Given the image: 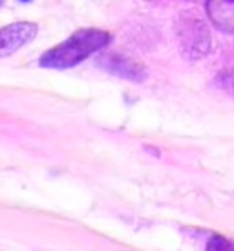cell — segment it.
<instances>
[{"label": "cell", "mask_w": 234, "mask_h": 251, "mask_svg": "<svg viewBox=\"0 0 234 251\" xmlns=\"http://www.w3.org/2000/svg\"><path fill=\"white\" fill-rule=\"evenodd\" d=\"M207 13L216 28L234 31V0H207Z\"/></svg>", "instance_id": "cell-3"}, {"label": "cell", "mask_w": 234, "mask_h": 251, "mask_svg": "<svg viewBox=\"0 0 234 251\" xmlns=\"http://www.w3.org/2000/svg\"><path fill=\"white\" fill-rule=\"evenodd\" d=\"M218 83H220L223 88H227V90L234 92V70L223 72V74L218 77Z\"/></svg>", "instance_id": "cell-5"}, {"label": "cell", "mask_w": 234, "mask_h": 251, "mask_svg": "<svg viewBox=\"0 0 234 251\" xmlns=\"http://www.w3.org/2000/svg\"><path fill=\"white\" fill-rule=\"evenodd\" d=\"M108 42L110 35L103 29H79L64 42L57 44L55 48L42 53L39 64L42 68H51V70L73 68L79 63L86 61L90 55L103 50Z\"/></svg>", "instance_id": "cell-1"}, {"label": "cell", "mask_w": 234, "mask_h": 251, "mask_svg": "<svg viewBox=\"0 0 234 251\" xmlns=\"http://www.w3.org/2000/svg\"><path fill=\"white\" fill-rule=\"evenodd\" d=\"M104 68L116 75L126 77V79H134V81H141L145 77V70L134 64L132 61L124 59V57H116V55H108L104 61H101Z\"/></svg>", "instance_id": "cell-4"}, {"label": "cell", "mask_w": 234, "mask_h": 251, "mask_svg": "<svg viewBox=\"0 0 234 251\" xmlns=\"http://www.w3.org/2000/svg\"><path fill=\"white\" fill-rule=\"evenodd\" d=\"M37 24L33 22H15L0 29V59L17 53L21 48L37 37Z\"/></svg>", "instance_id": "cell-2"}, {"label": "cell", "mask_w": 234, "mask_h": 251, "mask_svg": "<svg viewBox=\"0 0 234 251\" xmlns=\"http://www.w3.org/2000/svg\"><path fill=\"white\" fill-rule=\"evenodd\" d=\"M2 4H4V0H0V6H2Z\"/></svg>", "instance_id": "cell-7"}, {"label": "cell", "mask_w": 234, "mask_h": 251, "mask_svg": "<svg viewBox=\"0 0 234 251\" xmlns=\"http://www.w3.org/2000/svg\"><path fill=\"white\" fill-rule=\"evenodd\" d=\"M209 250H231V248H229L227 240H223L221 237H214L209 242Z\"/></svg>", "instance_id": "cell-6"}]
</instances>
